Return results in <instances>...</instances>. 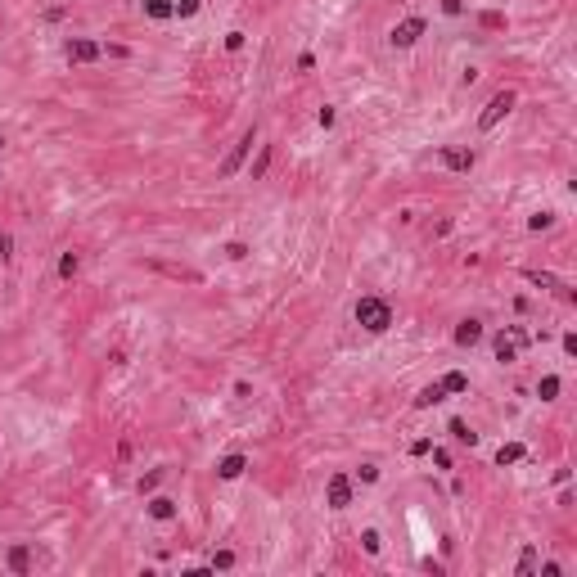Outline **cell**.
<instances>
[{
    "instance_id": "obj_1",
    "label": "cell",
    "mask_w": 577,
    "mask_h": 577,
    "mask_svg": "<svg viewBox=\"0 0 577 577\" xmlns=\"http://www.w3.org/2000/svg\"><path fill=\"white\" fill-rule=\"evenodd\" d=\"M352 316H357V325H361L366 334H384V330L392 325V307L384 303V298H370V294H366V298H357Z\"/></svg>"
},
{
    "instance_id": "obj_2",
    "label": "cell",
    "mask_w": 577,
    "mask_h": 577,
    "mask_svg": "<svg viewBox=\"0 0 577 577\" xmlns=\"http://www.w3.org/2000/svg\"><path fill=\"white\" fill-rule=\"evenodd\" d=\"M523 348H528V330H519V325H510V330H501L492 339V357L501 361V366H514Z\"/></svg>"
},
{
    "instance_id": "obj_3",
    "label": "cell",
    "mask_w": 577,
    "mask_h": 577,
    "mask_svg": "<svg viewBox=\"0 0 577 577\" xmlns=\"http://www.w3.org/2000/svg\"><path fill=\"white\" fill-rule=\"evenodd\" d=\"M514 104H519V95H514L510 86H505V91H496L492 100L483 104V113H478V131H492L501 117H510V113H514Z\"/></svg>"
},
{
    "instance_id": "obj_4",
    "label": "cell",
    "mask_w": 577,
    "mask_h": 577,
    "mask_svg": "<svg viewBox=\"0 0 577 577\" xmlns=\"http://www.w3.org/2000/svg\"><path fill=\"white\" fill-rule=\"evenodd\" d=\"M424 32H428V23L419 19V14H410V19L392 23V32H388V46H392V50H410L419 37H424Z\"/></svg>"
},
{
    "instance_id": "obj_5",
    "label": "cell",
    "mask_w": 577,
    "mask_h": 577,
    "mask_svg": "<svg viewBox=\"0 0 577 577\" xmlns=\"http://www.w3.org/2000/svg\"><path fill=\"white\" fill-rule=\"evenodd\" d=\"M253 144H257V126H248V131L239 135V144H235V149L226 153V158H221L217 176H221V180H230V176H235V171L244 167V158H248V153H253Z\"/></svg>"
},
{
    "instance_id": "obj_6",
    "label": "cell",
    "mask_w": 577,
    "mask_h": 577,
    "mask_svg": "<svg viewBox=\"0 0 577 577\" xmlns=\"http://www.w3.org/2000/svg\"><path fill=\"white\" fill-rule=\"evenodd\" d=\"M64 59H68V64H95V59H104V46L91 41V37H68Z\"/></svg>"
},
{
    "instance_id": "obj_7",
    "label": "cell",
    "mask_w": 577,
    "mask_h": 577,
    "mask_svg": "<svg viewBox=\"0 0 577 577\" xmlns=\"http://www.w3.org/2000/svg\"><path fill=\"white\" fill-rule=\"evenodd\" d=\"M325 505H330V510H348L352 505V478L348 473H330V483H325Z\"/></svg>"
},
{
    "instance_id": "obj_8",
    "label": "cell",
    "mask_w": 577,
    "mask_h": 577,
    "mask_svg": "<svg viewBox=\"0 0 577 577\" xmlns=\"http://www.w3.org/2000/svg\"><path fill=\"white\" fill-rule=\"evenodd\" d=\"M437 162H442L446 171H473L478 153H473V149H460V144H446V149H437Z\"/></svg>"
},
{
    "instance_id": "obj_9",
    "label": "cell",
    "mask_w": 577,
    "mask_h": 577,
    "mask_svg": "<svg viewBox=\"0 0 577 577\" xmlns=\"http://www.w3.org/2000/svg\"><path fill=\"white\" fill-rule=\"evenodd\" d=\"M483 343V321L478 316H464L460 325H455V348H478Z\"/></svg>"
},
{
    "instance_id": "obj_10",
    "label": "cell",
    "mask_w": 577,
    "mask_h": 577,
    "mask_svg": "<svg viewBox=\"0 0 577 577\" xmlns=\"http://www.w3.org/2000/svg\"><path fill=\"white\" fill-rule=\"evenodd\" d=\"M523 280H528V284H541V289H555L564 303H573V289H568L559 275H550V271H523Z\"/></svg>"
},
{
    "instance_id": "obj_11",
    "label": "cell",
    "mask_w": 577,
    "mask_h": 577,
    "mask_svg": "<svg viewBox=\"0 0 577 577\" xmlns=\"http://www.w3.org/2000/svg\"><path fill=\"white\" fill-rule=\"evenodd\" d=\"M5 564H10V573H32V564H37V559H32V550L28 546H10L5 550Z\"/></svg>"
},
{
    "instance_id": "obj_12",
    "label": "cell",
    "mask_w": 577,
    "mask_h": 577,
    "mask_svg": "<svg viewBox=\"0 0 577 577\" xmlns=\"http://www.w3.org/2000/svg\"><path fill=\"white\" fill-rule=\"evenodd\" d=\"M248 469V455H239V451H230V455H221V464H217V473L226 478V483H235L239 473Z\"/></svg>"
},
{
    "instance_id": "obj_13",
    "label": "cell",
    "mask_w": 577,
    "mask_h": 577,
    "mask_svg": "<svg viewBox=\"0 0 577 577\" xmlns=\"http://www.w3.org/2000/svg\"><path fill=\"white\" fill-rule=\"evenodd\" d=\"M144 510H149V519H158V523L176 519V501H171V496H149V505H144Z\"/></svg>"
},
{
    "instance_id": "obj_14",
    "label": "cell",
    "mask_w": 577,
    "mask_h": 577,
    "mask_svg": "<svg viewBox=\"0 0 577 577\" xmlns=\"http://www.w3.org/2000/svg\"><path fill=\"white\" fill-rule=\"evenodd\" d=\"M442 397H446V388H442V384L433 379V384H424V388L415 392V410H428V406H437Z\"/></svg>"
},
{
    "instance_id": "obj_15",
    "label": "cell",
    "mask_w": 577,
    "mask_h": 577,
    "mask_svg": "<svg viewBox=\"0 0 577 577\" xmlns=\"http://www.w3.org/2000/svg\"><path fill=\"white\" fill-rule=\"evenodd\" d=\"M523 455H528V446H523V442H501V446H496V464H501V469H505V464H519Z\"/></svg>"
},
{
    "instance_id": "obj_16",
    "label": "cell",
    "mask_w": 577,
    "mask_h": 577,
    "mask_svg": "<svg viewBox=\"0 0 577 577\" xmlns=\"http://www.w3.org/2000/svg\"><path fill=\"white\" fill-rule=\"evenodd\" d=\"M77 271H82V253L77 248L59 253V280H77Z\"/></svg>"
},
{
    "instance_id": "obj_17",
    "label": "cell",
    "mask_w": 577,
    "mask_h": 577,
    "mask_svg": "<svg viewBox=\"0 0 577 577\" xmlns=\"http://www.w3.org/2000/svg\"><path fill=\"white\" fill-rule=\"evenodd\" d=\"M537 564H541L537 546H523V550H519V564H514V573H519V577H532V573H537Z\"/></svg>"
},
{
    "instance_id": "obj_18",
    "label": "cell",
    "mask_w": 577,
    "mask_h": 577,
    "mask_svg": "<svg viewBox=\"0 0 577 577\" xmlns=\"http://www.w3.org/2000/svg\"><path fill=\"white\" fill-rule=\"evenodd\" d=\"M144 14H149V19H176V5H171V0H144Z\"/></svg>"
},
{
    "instance_id": "obj_19",
    "label": "cell",
    "mask_w": 577,
    "mask_h": 577,
    "mask_svg": "<svg viewBox=\"0 0 577 577\" xmlns=\"http://www.w3.org/2000/svg\"><path fill=\"white\" fill-rule=\"evenodd\" d=\"M437 384H442L446 392H469V375H460V370H446Z\"/></svg>"
},
{
    "instance_id": "obj_20",
    "label": "cell",
    "mask_w": 577,
    "mask_h": 577,
    "mask_svg": "<svg viewBox=\"0 0 577 577\" xmlns=\"http://www.w3.org/2000/svg\"><path fill=\"white\" fill-rule=\"evenodd\" d=\"M559 388H564V384H559V375H541L537 397H541V401H555V397H559Z\"/></svg>"
},
{
    "instance_id": "obj_21",
    "label": "cell",
    "mask_w": 577,
    "mask_h": 577,
    "mask_svg": "<svg viewBox=\"0 0 577 577\" xmlns=\"http://www.w3.org/2000/svg\"><path fill=\"white\" fill-rule=\"evenodd\" d=\"M446 428H451V437H455V442H464V446H473V442H478V433H473V428L464 424V419H451Z\"/></svg>"
},
{
    "instance_id": "obj_22",
    "label": "cell",
    "mask_w": 577,
    "mask_h": 577,
    "mask_svg": "<svg viewBox=\"0 0 577 577\" xmlns=\"http://www.w3.org/2000/svg\"><path fill=\"white\" fill-rule=\"evenodd\" d=\"M235 559H239L235 550H217V555H212V564H208V568H212V573H230V568H235Z\"/></svg>"
},
{
    "instance_id": "obj_23",
    "label": "cell",
    "mask_w": 577,
    "mask_h": 577,
    "mask_svg": "<svg viewBox=\"0 0 577 577\" xmlns=\"http://www.w3.org/2000/svg\"><path fill=\"white\" fill-rule=\"evenodd\" d=\"M266 167H271V144H262V153H257V162L248 167V176H253V180H262V176H266Z\"/></svg>"
},
{
    "instance_id": "obj_24",
    "label": "cell",
    "mask_w": 577,
    "mask_h": 577,
    "mask_svg": "<svg viewBox=\"0 0 577 577\" xmlns=\"http://www.w3.org/2000/svg\"><path fill=\"white\" fill-rule=\"evenodd\" d=\"M162 478H167V469H149V473L140 478V496H144V492H158V483H162Z\"/></svg>"
},
{
    "instance_id": "obj_25",
    "label": "cell",
    "mask_w": 577,
    "mask_h": 577,
    "mask_svg": "<svg viewBox=\"0 0 577 577\" xmlns=\"http://www.w3.org/2000/svg\"><path fill=\"white\" fill-rule=\"evenodd\" d=\"M361 546H366V555H379V550H384V537H379L375 528H366L361 532Z\"/></svg>"
},
{
    "instance_id": "obj_26",
    "label": "cell",
    "mask_w": 577,
    "mask_h": 577,
    "mask_svg": "<svg viewBox=\"0 0 577 577\" xmlns=\"http://www.w3.org/2000/svg\"><path fill=\"white\" fill-rule=\"evenodd\" d=\"M550 226H555V212H537V217H528L532 235H541V230H550Z\"/></svg>"
},
{
    "instance_id": "obj_27",
    "label": "cell",
    "mask_w": 577,
    "mask_h": 577,
    "mask_svg": "<svg viewBox=\"0 0 577 577\" xmlns=\"http://www.w3.org/2000/svg\"><path fill=\"white\" fill-rule=\"evenodd\" d=\"M199 14V0H176V19H194Z\"/></svg>"
},
{
    "instance_id": "obj_28",
    "label": "cell",
    "mask_w": 577,
    "mask_h": 577,
    "mask_svg": "<svg viewBox=\"0 0 577 577\" xmlns=\"http://www.w3.org/2000/svg\"><path fill=\"white\" fill-rule=\"evenodd\" d=\"M226 257H230V262H244V257H248V244H239V239H230V244H226Z\"/></svg>"
},
{
    "instance_id": "obj_29",
    "label": "cell",
    "mask_w": 577,
    "mask_h": 577,
    "mask_svg": "<svg viewBox=\"0 0 577 577\" xmlns=\"http://www.w3.org/2000/svg\"><path fill=\"white\" fill-rule=\"evenodd\" d=\"M357 478H361V483H379V464H361V469H357Z\"/></svg>"
},
{
    "instance_id": "obj_30",
    "label": "cell",
    "mask_w": 577,
    "mask_h": 577,
    "mask_svg": "<svg viewBox=\"0 0 577 577\" xmlns=\"http://www.w3.org/2000/svg\"><path fill=\"white\" fill-rule=\"evenodd\" d=\"M442 14H451V19H460V14H464V0H442Z\"/></svg>"
},
{
    "instance_id": "obj_31",
    "label": "cell",
    "mask_w": 577,
    "mask_h": 577,
    "mask_svg": "<svg viewBox=\"0 0 577 577\" xmlns=\"http://www.w3.org/2000/svg\"><path fill=\"white\" fill-rule=\"evenodd\" d=\"M226 50L235 55V50H244V32H226Z\"/></svg>"
},
{
    "instance_id": "obj_32",
    "label": "cell",
    "mask_w": 577,
    "mask_h": 577,
    "mask_svg": "<svg viewBox=\"0 0 577 577\" xmlns=\"http://www.w3.org/2000/svg\"><path fill=\"white\" fill-rule=\"evenodd\" d=\"M334 117H339V113H334V108H330V104H325V108H321V113H316V122H321V126H325V131H330V126H334Z\"/></svg>"
},
{
    "instance_id": "obj_33",
    "label": "cell",
    "mask_w": 577,
    "mask_h": 577,
    "mask_svg": "<svg viewBox=\"0 0 577 577\" xmlns=\"http://www.w3.org/2000/svg\"><path fill=\"white\" fill-rule=\"evenodd\" d=\"M433 451V442H428V437H419V442H410V455H428Z\"/></svg>"
},
{
    "instance_id": "obj_34",
    "label": "cell",
    "mask_w": 577,
    "mask_h": 577,
    "mask_svg": "<svg viewBox=\"0 0 577 577\" xmlns=\"http://www.w3.org/2000/svg\"><path fill=\"white\" fill-rule=\"evenodd\" d=\"M483 28H505V14H483Z\"/></svg>"
},
{
    "instance_id": "obj_35",
    "label": "cell",
    "mask_w": 577,
    "mask_h": 577,
    "mask_svg": "<svg viewBox=\"0 0 577 577\" xmlns=\"http://www.w3.org/2000/svg\"><path fill=\"white\" fill-rule=\"evenodd\" d=\"M433 464H437V469H451V455H446V451H437V446H433Z\"/></svg>"
},
{
    "instance_id": "obj_36",
    "label": "cell",
    "mask_w": 577,
    "mask_h": 577,
    "mask_svg": "<svg viewBox=\"0 0 577 577\" xmlns=\"http://www.w3.org/2000/svg\"><path fill=\"white\" fill-rule=\"evenodd\" d=\"M0 149H5V135H0Z\"/></svg>"
}]
</instances>
